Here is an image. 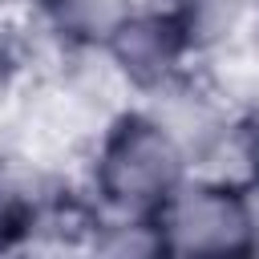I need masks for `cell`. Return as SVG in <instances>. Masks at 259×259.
I'll use <instances>...</instances> for the list:
<instances>
[{"instance_id":"2","label":"cell","mask_w":259,"mask_h":259,"mask_svg":"<svg viewBox=\"0 0 259 259\" xmlns=\"http://www.w3.org/2000/svg\"><path fill=\"white\" fill-rule=\"evenodd\" d=\"M166 231L174 235V247L186 251H235L251 223L247 206L227 198V190H186L166 202Z\"/></svg>"},{"instance_id":"1","label":"cell","mask_w":259,"mask_h":259,"mask_svg":"<svg viewBox=\"0 0 259 259\" xmlns=\"http://www.w3.org/2000/svg\"><path fill=\"white\" fill-rule=\"evenodd\" d=\"M178 182V146L174 138L142 117H130L113 130L101 158V186L113 202L150 206L166 202Z\"/></svg>"},{"instance_id":"3","label":"cell","mask_w":259,"mask_h":259,"mask_svg":"<svg viewBox=\"0 0 259 259\" xmlns=\"http://www.w3.org/2000/svg\"><path fill=\"white\" fill-rule=\"evenodd\" d=\"M178 45H182V28L162 12L138 16V20H121L113 28V53L138 81H158L170 69Z\"/></svg>"},{"instance_id":"4","label":"cell","mask_w":259,"mask_h":259,"mask_svg":"<svg viewBox=\"0 0 259 259\" xmlns=\"http://www.w3.org/2000/svg\"><path fill=\"white\" fill-rule=\"evenodd\" d=\"M57 8H61V24L93 36V32H109L121 24L125 0H57Z\"/></svg>"},{"instance_id":"5","label":"cell","mask_w":259,"mask_h":259,"mask_svg":"<svg viewBox=\"0 0 259 259\" xmlns=\"http://www.w3.org/2000/svg\"><path fill=\"white\" fill-rule=\"evenodd\" d=\"M243 206H247V223L259 231V182H255V190L247 194V202H243Z\"/></svg>"}]
</instances>
